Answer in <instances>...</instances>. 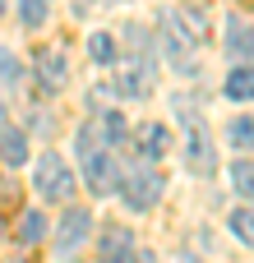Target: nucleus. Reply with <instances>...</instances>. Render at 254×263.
<instances>
[{"label":"nucleus","mask_w":254,"mask_h":263,"mask_svg":"<svg viewBox=\"0 0 254 263\" xmlns=\"http://www.w3.org/2000/svg\"><path fill=\"white\" fill-rule=\"evenodd\" d=\"M74 153H79V162H83V185H88L97 199H106V194L120 190V171H116V162H111V143L97 134V120H83V125H79Z\"/></svg>","instance_id":"obj_1"},{"label":"nucleus","mask_w":254,"mask_h":263,"mask_svg":"<svg viewBox=\"0 0 254 263\" xmlns=\"http://www.w3.org/2000/svg\"><path fill=\"white\" fill-rule=\"evenodd\" d=\"M180 125H185V162H190V171H194V176H213L217 153H213L208 125H204L194 111H180Z\"/></svg>","instance_id":"obj_2"},{"label":"nucleus","mask_w":254,"mask_h":263,"mask_svg":"<svg viewBox=\"0 0 254 263\" xmlns=\"http://www.w3.org/2000/svg\"><path fill=\"white\" fill-rule=\"evenodd\" d=\"M162 176L153 171V166H134L130 176H120V199H125V208L130 213H148L157 199H162Z\"/></svg>","instance_id":"obj_3"},{"label":"nucleus","mask_w":254,"mask_h":263,"mask_svg":"<svg viewBox=\"0 0 254 263\" xmlns=\"http://www.w3.org/2000/svg\"><path fill=\"white\" fill-rule=\"evenodd\" d=\"M32 185H37V194L51 199V203H60V199L74 194V176H69V166L60 162V153H42V157H37Z\"/></svg>","instance_id":"obj_4"},{"label":"nucleus","mask_w":254,"mask_h":263,"mask_svg":"<svg viewBox=\"0 0 254 263\" xmlns=\"http://www.w3.org/2000/svg\"><path fill=\"white\" fill-rule=\"evenodd\" d=\"M32 69H37L42 92H60L65 79H69V65H65V51H60V46H42V51L32 55Z\"/></svg>","instance_id":"obj_5"},{"label":"nucleus","mask_w":254,"mask_h":263,"mask_svg":"<svg viewBox=\"0 0 254 263\" xmlns=\"http://www.w3.org/2000/svg\"><path fill=\"white\" fill-rule=\"evenodd\" d=\"M97 259L102 263H130L134 259V231L120 227V222L102 227V236H97Z\"/></svg>","instance_id":"obj_6"},{"label":"nucleus","mask_w":254,"mask_h":263,"mask_svg":"<svg viewBox=\"0 0 254 263\" xmlns=\"http://www.w3.org/2000/svg\"><path fill=\"white\" fill-rule=\"evenodd\" d=\"M134 143H139V153H143L148 162H157V157H167V153H171V129H167V125H157V120H148V125H139Z\"/></svg>","instance_id":"obj_7"},{"label":"nucleus","mask_w":254,"mask_h":263,"mask_svg":"<svg viewBox=\"0 0 254 263\" xmlns=\"http://www.w3.org/2000/svg\"><path fill=\"white\" fill-rule=\"evenodd\" d=\"M171 18H176V28L199 46V42H208V9H199V5H176L171 9Z\"/></svg>","instance_id":"obj_8"},{"label":"nucleus","mask_w":254,"mask_h":263,"mask_svg":"<svg viewBox=\"0 0 254 263\" xmlns=\"http://www.w3.org/2000/svg\"><path fill=\"white\" fill-rule=\"evenodd\" d=\"M88 231H93V217H88L83 208H69V213H65V222H60V231H56V245H60V254H69V250H74V245H79Z\"/></svg>","instance_id":"obj_9"},{"label":"nucleus","mask_w":254,"mask_h":263,"mask_svg":"<svg viewBox=\"0 0 254 263\" xmlns=\"http://www.w3.org/2000/svg\"><path fill=\"white\" fill-rule=\"evenodd\" d=\"M227 51L236 60H254V28L241 14H231V23H227Z\"/></svg>","instance_id":"obj_10"},{"label":"nucleus","mask_w":254,"mask_h":263,"mask_svg":"<svg viewBox=\"0 0 254 263\" xmlns=\"http://www.w3.org/2000/svg\"><path fill=\"white\" fill-rule=\"evenodd\" d=\"M227 97H231V102H250L254 97V69L250 65H236V69L227 74Z\"/></svg>","instance_id":"obj_11"},{"label":"nucleus","mask_w":254,"mask_h":263,"mask_svg":"<svg viewBox=\"0 0 254 263\" xmlns=\"http://www.w3.org/2000/svg\"><path fill=\"white\" fill-rule=\"evenodd\" d=\"M97 134L116 148V143H125V139H130V125H125V116H120V111H102V116H97Z\"/></svg>","instance_id":"obj_12"},{"label":"nucleus","mask_w":254,"mask_h":263,"mask_svg":"<svg viewBox=\"0 0 254 263\" xmlns=\"http://www.w3.org/2000/svg\"><path fill=\"white\" fill-rule=\"evenodd\" d=\"M42 236H46V217H42L37 208H32V213H23V217H19V227H14V240H19V245H37Z\"/></svg>","instance_id":"obj_13"},{"label":"nucleus","mask_w":254,"mask_h":263,"mask_svg":"<svg viewBox=\"0 0 254 263\" xmlns=\"http://www.w3.org/2000/svg\"><path fill=\"white\" fill-rule=\"evenodd\" d=\"M0 157H5L9 166H19V162L28 157V139H23L19 129H0Z\"/></svg>","instance_id":"obj_14"},{"label":"nucleus","mask_w":254,"mask_h":263,"mask_svg":"<svg viewBox=\"0 0 254 263\" xmlns=\"http://www.w3.org/2000/svg\"><path fill=\"white\" fill-rule=\"evenodd\" d=\"M88 55H93L97 65H116V42H111V32H93V37H88Z\"/></svg>","instance_id":"obj_15"},{"label":"nucleus","mask_w":254,"mask_h":263,"mask_svg":"<svg viewBox=\"0 0 254 263\" xmlns=\"http://www.w3.org/2000/svg\"><path fill=\"white\" fill-rule=\"evenodd\" d=\"M46 14H51V0H19V18H23V28H42Z\"/></svg>","instance_id":"obj_16"},{"label":"nucleus","mask_w":254,"mask_h":263,"mask_svg":"<svg viewBox=\"0 0 254 263\" xmlns=\"http://www.w3.org/2000/svg\"><path fill=\"white\" fill-rule=\"evenodd\" d=\"M231 236H236L241 245H250V250H254V213H250V208H236V213H231Z\"/></svg>","instance_id":"obj_17"},{"label":"nucleus","mask_w":254,"mask_h":263,"mask_svg":"<svg viewBox=\"0 0 254 263\" xmlns=\"http://www.w3.org/2000/svg\"><path fill=\"white\" fill-rule=\"evenodd\" d=\"M227 139H231V148H241V153H250L254 148V120H231V129H227Z\"/></svg>","instance_id":"obj_18"},{"label":"nucleus","mask_w":254,"mask_h":263,"mask_svg":"<svg viewBox=\"0 0 254 263\" xmlns=\"http://www.w3.org/2000/svg\"><path fill=\"white\" fill-rule=\"evenodd\" d=\"M231 185H236V190L254 203V162H245V157H241V162L231 166Z\"/></svg>","instance_id":"obj_19"},{"label":"nucleus","mask_w":254,"mask_h":263,"mask_svg":"<svg viewBox=\"0 0 254 263\" xmlns=\"http://www.w3.org/2000/svg\"><path fill=\"white\" fill-rule=\"evenodd\" d=\"M14 83H19V55L0 51V88H14Z\"/></svg>","instance_id":"obj_20"},{"label":"nucleus","mask_w":254,"mask_h":263,"mask_svg":"<svg viewBox=\"0 0 254 263\" xmlns=\"http://www.w3.org/2000/svg\"><path fill=\"white\" fill-rule=\"evenodd\" d=\"M139 263H157V259H153V254H139Z\"/></svg>","instance_id":"obj_21"},{"label":"nucleus","mask_w":254,"mask_h":263,"mask_svg":"<svg viewBox=\"0 0 254 263\" xmlns=\"http://www.w3.org/2000/svg\"><path fill=\"white\" fill-rule=\"evenodd\" d=\"M0 129H5V106H0Z\"/></svg>","instance_id":"obj_22"},{"label":"nucleus","mask_w":254,"mask_h":263,"mask_svg":"<svg viewBox=\"0 0 254 263\" xmlns=\"http://www.w3.org/2000/svg\"><path fill=\"white\" fill-rule=\"evenodd\" d=\"M102 5H120V0H102Z\"/></svg>","instance_id":"obj_23"},{"label":"nucleus","mask_w":254,"mask_h":263,"mask_svg":"<svg viewBox=\"0 0 254 263\" xmlns=\"http://www.w3.org/2000/svg\"><path fill=\"white\" fill-rule=\"evenodd\" d=\"M0 9H5V5H0Z\"/></svg>","instance_id":"obj_24"}]
</instances>
